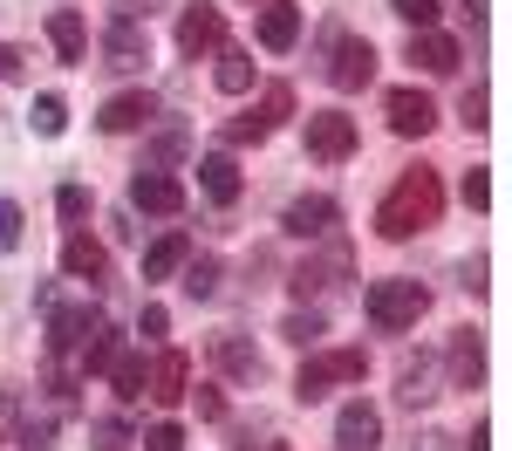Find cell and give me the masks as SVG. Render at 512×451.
<instances>
[{
  "instance_id": "cell-29",
  "label": "cell",
  "mask_w": 512,
  "mask_h": 451,
  "mask_svg": "<svg viewBox=\"0 0 512 451\" xmlns=\"http://www.w3.org/2000/svg\"><path fill=\"white\" fill-rule=\"evenodd\" d=\"M280 335H287L294 349H315L321 335H328V322H321L315 308H308V315H287V322H280Z\"/></svg>"
},
{
  "instance_id": "cell-15",
  "label": "cell",
  "mask_w": 512,
  "mask_h": 451,
  "mask_svg": "<svg viewBox=\"0 0 512 451\" xmlns=\"http://www.w3.org/2000/svg\"><path fill=\"white\" fill-rule=\"evenodd\" d=\"M219 41H226V14H219V7L198 0V7L178 14V48H185V55H205V48H219Z\"/></svg>"
},
{
  "instance_id": "cell-1",
  "label": "cell",
  "mask_w": 512,
  "mask_h": 451,
  "mask_svg": "<svg viewBox=\"0 0 512 451\" xmlns=\"http://www.w3.org/2000/svg\"><path fill=\"white\" fill-rule=\"evenodd\" d=\"M437 212H444V178H437L431 164H410L390 185V199L376 205V233L383 240H417V233L437 226Z\"/></svg>"
},
{
  "instance_id": "cell-11",
  "label": "cell",
  "mask_w": 512,
  "mask_h": 451,
  "mask_svg": "<svg viewBox=\"0 0 512 451\" xmlns=\"http://www.w3.org/2000/svg\"><path fill=\"white\" fill-rule=\"evenodd\" d=\"M185 390H192V356H185V349H164L158 363L144 369V397H151V404H178Z\"/></svg>"
},
{
  "instance_id": "cell-2",
  "label": "cell",
  "mask_w": 512,
  "mask_h": 451,
  "mask_svg": "<svg viewBox=\"0 0 512 451\" xmlns=\"http://www.w3.org/2000/svg\"><path fill=\"white\" fill-rule=\"evenodd\" d=\"M362 308H369V322L383 328V335H403V328H417L431 315V287L424 281H376Z\"/></svg>"
},
{
  "instance_id": "cell-12",
  "label": "cell",
  "mask_w": 512,
  "mask_h": 451,
  "mask_svg": "<svg viewBox=\"0 0 512 451\" xmlns=\"http://www.w3.org/2000/svg\"><path fill=\"white\" fill-rule=\"evenodd\" d=\"M151 117H158V96H151V89H123V96H110V103L96 110V123H103L110 137H130V130H144Z\"/></svg>"
},
{
  "instance_id": "cell-13",
  "label": "cell",
  "mask_w": 512,
  "mask_h": 451,
  "mask_svg": "<svg viewBox=\"0 0 512 451\" xmlns=\"http://www.w3.org/2000/svg\"><path fill=\"white\" fill-rule=\"evenodd\" d=\"M130 205L171 219V212H185V185H178L171 171H137V178H130Z\"/></svg>"
},
{
  "instance_id": "cell-32",
  "label": "cell",
  "mask_w": 512,
  "mask_h": 451,
  "mask_svg": "<svg viewBox=\"0 0 512 451\" xmlns=\"http://www.w3.org/2000/svg\"><path fill=\"white\" fill-rule=\"evenodd\" d=\"M178 158H185V130H164L158 144H151V158L137 164V171H164V164H178Z\"/></svg>"
},
{
  "instance_id": "cell-18",
  "label": "cell",
  "mask_w": 512,
  "mask_h": 451,
  "mask_svg": "<svg viewBox=\"0 0 512 451\" xmlns=\"http://www.w3.org/2000/svg\"><path fill=\"white\" fill-rule=\"evenodd\" d=\"M410 62L431 69V76H451V69L465 62V48H458L451 35H437V28H417V35H410Z\"/></svg>"
},
{
  "instance_id": "cell-14",
  "label": "cell",
  "mask_w": 512,
  "mask_h": 451,
  "mask_svg": "<svg viewBox=\"0 0 512 451\" xmlns=\"http://www.w3.org/2000/svg\"><path fill=\"white\" fill-rule=\"evenodd\" d=\"M444 390H437V356H403V369H396V404H410V410H424V404H437Z\"/></svg>"
},
{
  "instance_id": "cell-33",
  "label": "cell",
  "mask_w": 512,
  "mask_h": 451,
  "mask_svg": "<svg viewBox=\"0 0 512 451\" xmlns=\"http://www.w3.org/2000/svg\"><path fill=\"white\" fill-rule=\"evenodd\" d=\"M390 14H403L410 28H437V14H444V0H390Z\"/></svg>"
},
{
  "instance_id": "cell-39",
  "label": "cell",
  "mask_w": 512,
  "mask_h": 451,
  "mask_svg": "<svg viewBox=\"0 0 512 451\" xmlns=\"http://www.w3.org/2000/svg\"><path fill=\"white\" fill-rule=\"evenodd\" d=\"M55 212H62L69 226H82V212H89V192H82V185H62V199H55Z\"/></svg>"
},
{
  "instance_id": "cell-17",
  "label": "cell",
  "mask_w": 512,
  "mask_h": 451,
  "mask_svg": "<svg viewBox=\"0 0 512 451\" xmlns=\"http://www.w3.org/2000/svg\"><path fill=\"white\" fill-rule=\"evenodd\" d=\"M144 62H151V35L117 14V28L103 35V69H144Z\"/></svg>"
},
{
  "instance_id": "cell-9",
  "label": "cell",
  "mask_w": 512,
  "mask_h": 451,
  "mask_svg": "<svg viewBox=\"0 0 512 451\" xmlns=\"http://www.w3.org/2000/svg\"><path fill=\"white\" fill-rule=\"evenodd\" d=\"M444 376H451V390H478V383H485V335H478V328H458V335H451Z\"/></svg>"
},
{
  "instance_id": "cell-45",
  "label": "cell",
  "mask_w": 512,
  "mask_h": 451,
  "mask_svg": "<svg viewBox=\"0 0 512 451\" xmlns=\"http://www.w3.org/2000/svg\"><path fill=\"white\" fill-rule=\"evenodd\" d=\"M485 445H492V431H485V424H478V431H472V451H485Z\"/></svg>"
},
{
  "instance_id": "cell-10",
  "label": "cell",
  "mask_w": 512,
  "mask_h": 451,
  "mask_svg": "<svg viewBox=\"0 0 512 451\" xmlns=\"http://www.w3.org/2000/svg\"><path fill=\"white\" fill-rule=\"evenodd\" d=\"M383 110H390L396 137H431V130H437V103L424 96V89H390V96H383Z\"/></svg>"
},
{
  "instance_id": "cell-34",
  "label": "cell",
  "mask_w": 512,
  "mask_h": 451,
  "mask_svg": "<svg viewBox=\"0 0 512 451\" xmlns=\"http://www.w3.org/2000/svg\"><path fill=\"white\" fill-rule=\"evenodd\" d=\"M185 397L198 404V417H205V424H219V417H226V397H219V383H198V390H185Z\"/></svg>"
},
{
  "instance_id": "cell-28",
  "label": "cell",
  "mask_w": 512,
  "mask_h": 451,
  "mask_svg": "<svg viewBox=\"0 0 512 451\" xmlns=\"http://www.w3.org/2000/svg\"><path fill=\"white\" fill-rule=\"evenodd\" d=\"M117 349H123V335H117V328H96V335L82 342V376H103V369L117 363Z\"/></svg>"
},
{
  "instance_id": "cell-6",
  "label": "cell",
  "mask_w": 512,
  "mask_h": 451,
  "mask_svg": "<svg viewBox=\"0 0 512 451\" xmlns=\"http://www.w3.org/2000/svg\"><path fill=\"white\" fill-rule=\"evenodd\" d=\"M349 151H355V117H342V110H308V158L342 164Z\"/></svg>"
},
{
  "instance_id": "cell-26",
  "label": "cell",
  "mask_w": 512,
  "mask_h": 451,
  "mask_svg": "<svg viewBox=\"0 0 512 451\" xmlns=\"http://www.w3.org/2000/svg\"><path fill=\"white\" fill-rule=\"evenodd\" d=\"M342 267H349V253H342V246H335L328 260H308V267H294V294H301V301H308V294H321V287L335 281Z\"/></svg>"
},
{
  "instance_id": "cell-37",
  "label": "cell",
  "mask_w": 512,
  "mask_h": 451,
  "mask_svg": "<svg viewBox=\"0 0 512 451\" xmlns=\"http://www.w3.org/2000/svg\"><path fill=\"white\" fill-rule=\"evenodd\" d=\"M14 246H21V205L0 199V253H14Z\"/></svg>"
},
{
  "instance_id": "cell-30",
  "label": "cell",
  "mask_w": 512,
  "mask_h": 451,
  "mask_svg": "<svg viewBox=\"0 0 512 451\" xmlns=\"http://www.w3.org/2000/svg\"><path fill=\"white\" fill-rule=\"evenodd\" d=\"M35 130L41 137H62L69 130V103L62 96H35Z\"/></svg>"
},
{
  "instance_id": "cell-8",
  "label": "cell",
  "mask_w": 512,
  "mask_h": 451,
  "mask_svg": "<svg viewBox=\"0 0 512 451\" xmlns=\"http://www.w3.org/2000/svg\"><path fill=\"white\" fill-rule=\"evenodd\" d=\"M335 451H383V410L376 404H342V417H335Z\"/></svg>"
},
{
  "instance_id": "cell-47",
  "label": "cell",
  "mask_w": 512,
  "mask_h": 451,
  "mask_svg": "<svg viewBox=\"0 0 512 451\" xmlns=\"http://www.w3.org/2000/svg\"><path fill=\"white\" fill-rule=\"evenodd\" d=\"M260 451H287V445H260Z\"/></svg>"
},
{
  "instance_id": "cell-4",
  "label": "cell",
  "mask_w": 512,
  "mask_h": 451,
  "mask_svg": "<svg viewBox=\"0 0 512 451\" xmlns=\"http://www.w3.org/2000/svg\"><path fill=\"white\" fill-rule=\"evenodd\" d=\"M287 117H294V89H287V82H267L260 103H253L239 123H226V137H233V144H267Z\"/></svg>"
},
{
  "instance_id": "cell-44",
  "label": "cell",
  "mask_w": 512,
  "mask_h": 451,
  "mask_svg": "<svg viewBox=\"0 0 512 451\" xmlns=\"http://www.w3.org/2000/svg\"><path fill=\"white\" fill-rule=\"evenodd\" d=\"M14 410H21V397H0V438H14Z\"/></svg>"
},
{
  "instance_id": "cell-41",
  "label": "cell",
  "mask_w": 512,
  "mask_h": 451,
  "mask_svg": "<svg viewBox=\"0 0 512 451\" xmlns=\"http://www.w3.org/2000/svg\"><path fill=\"white\" fill-rule=\"evenodd\" d=\"M14 445H21V451H55V431H48V424H28Z\"/></svg>"
},
{
  "instance_id": "cell-22",
  "label": "cell",
  "mask_w": 512,
  "mask_h": 451,
  "mask_svg": "<svg viewBox=\"0 0 512 451\" xmlns=\"http://www.w3.org/2000/svg\"><path fill=\"white\" fill-rule=\"evenodd\" d=\"M301 41V7H287V0H274L267 14H260V48H274V55H287Z\"/></svg>"
},
{
  "instance_id": "cell-35",
  "label": "cell",
  "mask_w": 512,
  "mask_h": 451,
  "mask_svg": "<svg viewBox=\"0 0 512 451\" xmlns=\"http://www.w3.org/2000/svg\"><path fill=\"white\" fill-rule=\"evenodd\" d=\"M89 438H96V451H123V445H130V431H123L117 417H96V424H89Z\"/></svg>"
},
{
  "instance_id": "cell-5",
  "label": "cell",
  "mask_w": 512,
  "mask_h": 451,
  "mask_svg": "<svg viewBox=\"0 0 512 451\" xmlns=\"http://www.w3.org/2000/svg\"><path fill=\"white\" fill-rule=\"evenodd\" d=\"M328 82H335L342 96L369 89V82H376V48H369L362 35H342V41H335V55H328Z\"/></svg>"
},
{
  "instance_id": "cell-23",
  "label": "cell",
  "mask_w": 512,
  "mask_h": 451,
  "mask_svg": "<svg viewBox=\"0 0 512 451\" xmlns=\"http://www.w3.org/2000/svg\"><path fill=\"white\" fill-rule=\"evenodd\" d=\"M212 82L226 89V96H246L253 89V55L233 48V41H219V62H212Z\"/></svg>"
},
{
  "instance_id": "cell-40",
  "label": "cell",
  "mask_w": 512,
  "mask_h": 451,
  "mask_svg": "<svg viewBox=\"0 0 512 451\" xmlns=\"http://www.w3.org/2000/svg\"><path fill=\"white\" fill-rule=\"evenodd\" d=\"M465 205H472V212L492 205V178H485V171H465Z\"/></svg>"
},
{
  "instance_id": "cell-36",
  "label": "cell",
  "mask_w": 512,
  "mask_h": 451,
  "mask_svg": "<svg viewBox=\"0 0 512 451\" xmlns=\"http://www.w3.org/2000/svg\"><path fill=\"white\" fill-rule=\"evenodd\" d=\"M137 445H144V451H185V431H178V424H151Z\"/></svg>"
},
{
  "instance_id": "cell-27",
  "label": "cell",
  "mask_w": 512,
  "mask_h": 451,
  "mask_svg": "<svg viewBox=\"0 0 512 451\" xmlns=\"http://www.w3.org/2000/svg\"><path fill=\"white\" fill-rule=\"evenodd\" d=\"M103 376L117 383V397H123V404H137V397H144V356H130V349H117V363L103 369Z\"/></svg>"
},
{
  "instance_id": "cell-7",
  "label": "cell",
  "mask_w": 512,
  "mask_h": 451,
  "mask_svg": "<svg viewBox=\"0 0 512 451\" xmlns=\"http://www.w3.org/2000/svg\"><path fill=\"white\" fill-rule=\"evenodd\" d=\"M96 328H103V315H96L89 301H76V308H48V356H55V363H62V356H76Z\"/></svg>"
},
{
  "instance_id": "cell-16",
  "label": "cell",
  "mask_w": 512,
  "mask_h": 451,
  "mask_svg": "<svg viewBox=\"0 0 512 451\" xmlns=\"http://www.w3.org/2000/svg\"><path fill=\"white\" fill-rule=\"evenodd\" d=\"M62 274H69V281L103 287V281H110V253L89 240V233H69V240H62Z\"/></svg>"
},
{
  "instance_id": "cell-24",
  "label": "cell",
  "mask_w": 512,
  "mask_h": 451,
  "mask_svg": "<svg viewBox=\"0 0 512 451\" xmlns=\"http://www.w3.org/2000/svg\"><path fill=\"white\" fill-rule=\"evenodd\" d=\"M185 260H192V240H185V233H164V240L144 253V281H171Z\"/></svg>"
},
{
  "instance_id": "cell-25",
  "label": "cell",
  "mask_w": 512,
  "mask_h": 451,
  "mask_svg": "<svg viewBox=\"0 0 512 451\" xmlns=\"http://www.w3.org/2000/svg\"><path fill=\"white\" fill-rule=\"evenodd\" d=\"M212 363L226 369V376H260V349L246 335H212Z\"/></svg>"
},
{
  "instance_id": "cell-42",
  "label": "cell",
  "mask_w": 512,
  "mask_h": 451,
  "mask_svg": "<svg viewBox=\"0 0 512 451\" xmlns=\"http://www.w3.org/2000/svg\"><path fill=\"white\" fill-rule=\"evenodd\" d=\"M21 62H28V55H21V48H7V41H0V82H21Z\"/></svg>"
},
{
  "instance_id": "cell-31",
  "label": "cell",
  "mask_w": 512,
  "mask_h": 451,
  "mask_svg": "<svg viewBox=\"0 0 512 451\" xmlns=\"http://www.w3.org/2000/svg\"><path fill=\"white\" fill-rule=\"evenodd\" d=\"M185 294H192V301H212V294H219V260H192V267H185Z\"/></svg>"
},
{
  "instance_id": "cell-19",
  "label": "cell",
  "mask_w": 512,
  "mask_h": 451,
  "mask_svg": "<svg viewBox=\"0 0 512 451\" xmlns=\"http://www.w3.org/2000/svg\"><path fill=\"white\" fill-rule=\"evenodd\" d=\"M335 219H342V205L315 192V199H294V205H287V219H280V226H287L294 240H321V233H328Z\"/></svg>"
},
{
  "instance_id": "cell-38",
  "label": "cell",
  "mask_w": 512,
  "mask_h": 451,
  "mask_svg": "<svg viewBox=\"0 0 512 451\" xmlns=\"http://www.w3.org/2000/svg\"><path fill=\"white\" fill-rule=\"evenodd\" d=\"M458 117L472 123V130H485V123H492V117H485V89H478V82L465 89V96H458Z\"/></svg>"
},
{
  "instance_id": "cell-46",
  "label": "cell",
  "mask_w": 512,
  "mask_h": 451,
  "mask_svg": "<svg viewBox=\"0 0 512 451\" xmlns=\"http://www.w3.org/2000/svg\"><path fill=\"white\" fill-rule=\"evenodd\" d=\"M451 7H465V14H472V21H478V7H485V0H451Z\"/></svg>"
},
{
  "instance_id": "cell-3",
  "label": "cell",
  "mask_w": 512,
  "mask_h": 451,
  "mask_svg": "<svg viewBox=\"0 0 512 451\" xmlns=\"http://www.w3.org/2000/svg\"><path fill=\"white\" fill-rule=\"evenodd\" d=\"M362 376H369V349H321V356H308V363H301L294 397H301V404H321L335 383H362Z\"/></svg>"
},
{
  "instance_id": "cell-43",
  "label": "cell",
  "mask_w": 512,
  "mask_h": 451,
  "mask_svg": "<svg viewBox=\"0 0 512 451\" xmlns=\"http://www.w3.org/2000/svg\"><path fill=\"white\" fill-rule=\"evenodd\" d=\"M164 328H171V315H164L158 301H151V308H144V335H164Z\"/></svg>"
},
{
  "instance_id": "cell-21",
  "label": "cell",
  "mask_w": 512,
  "mask_h": 451,
  "mask_svg": "<svg viewBox=\"0 0 512 451\" xmlns=\"http://www.w3.org/2000/svg\"><path fill=\"white\" fill-rule=\"evenodd\" d=\"M198 185H205V199H212V205H233L239 199V164L226 158V151L198 158Z\"/></svg>"
},
{
  "instance_id": "cell-20",
  "label": "cell",
  "mask_w": 512,
  "mask_h": 451,
  "mask_svg": "<svg viewBox=\"0 0 512 451\" xmlns=\"http://www.w3.org/2000/svg\"><path fill=\"white\" fill-rule=\"evenodd\" d=\"M48 41H55L62 62H89V28H82L76 7H55V14H48Z\"/></svg>"
}]
</instances>
